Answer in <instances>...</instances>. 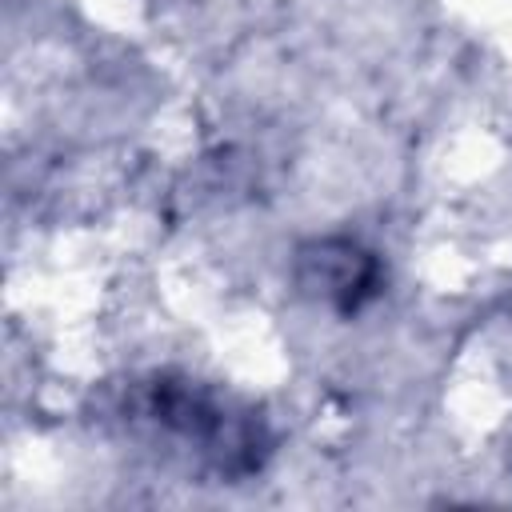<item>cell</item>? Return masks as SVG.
Segmentation results:
<instances>
[{"label": "cell", "mask_w": 512, "mask_h": 512, "mask_svg": "<svg viewBox=\"0 0 512 512\" xmlns=\"http://www.w3.org/2000/svg\"><path fill=\"white\" fill-rule=\"evenodd\" d=\"M304 256V288H312L316 296H324L336 308H360V300L372 296L376 288V260L356 248L352 240H324L300 252Z\"/></svg>", "instance_id": "1"}]
</instances>
